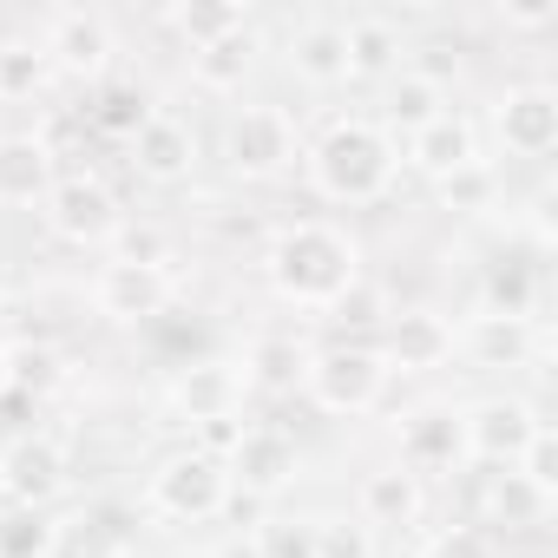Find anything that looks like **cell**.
Returning a JSON list of instances; mask_svg holds the SVG:
<instances>
[{"instance_id": "cell-26", "label": "cell", "mask_w": 558, "mask_h": 558, "mask_svg": "<svg viewBox=\"0 0 558 558\" xmlns=\"http://www.w3.org/2000/svg\"><path fill=\"white\" fill-rule=\"evenodd\" d=\"M532 310H538L532 263H493L480 276V316H519V323H532Z\"/></svg>"}, {"instance_id": "cell-27", "label": "cell", "mask_w": 558, "mask_h": 558, "mask_svg": "<svg viewBox=\"0 0 558 558\" xmlns=\"http://www.w3.org/2000/svg\"><path fill=\"white\" fill-rule=\"evenodd\" d=\"M303 349H296V336H256L250 342V355H243V381L250 388H269V395H290L296 381H303Z\"/></svg>"}, {"instance_id": "cell-29", "label": "cell", "mask_w": 558, "mask_h": 558, "mask_svg": "<svg viewBox=\"0 0 558 558\" xmlns=\"http://www.w3.org/2000/svg\"><path fill=\"white\" fill-rule=\"evenodd\" d=\"M151 112H158V106H151L138 86H99V99L86 106V125H93V132H106V138H125V145H132V138H138V125H145Z\"/></svg>"}, {"instance_id": "cell-35", "label": "cell", "mask_w": 558, "mask_h": 558, "mask_svg": "<svg viewBox=\"0 0 558 558\" xmlns=\"http://www.w3.org/2000/svg\"><path fill=\"white\" fill-rule=\"evenodd\" d=\"M106 250H112V263H165L171 269V236L158 223H119V236Z\"/></svg>"}, {"instance_id": "cell-20", "label": "cell", "mask_w": 558, "mask_h": 558, "mask_svg": "<svg viewBox=\"0 0 558 558\" xmlns=\"http://www.w3.org/2000/svg\"><path fill=\"white\" fill-rule=\"evenodd\" d=\"M532 349L538 336L519 316H473L466 329H453V355H466L473 368H525Z\"/></svg>"}, {"instance_id": "cell-13", "label": "cell", "mask_w": 558, "mask_h": 558, "mask_svg": "<svg viewBox=\"0 0 558 558\" xmlns=\"http://www.w3.org/2000/svg\"><path fill=\"white\" fill-rule=\"evenodd\" d=\"M381 362H388V375H434V368H447L453 362V323L440 310H395Z\"/></svg>"}, {"instance_id": "cell-30", "label": "cell", "mask_w": 558, "mask_h": 558, "mask_svg": "<svg viewBox=\"0 0 558 558\" xmlns=\"http://www.w3.org/2000/svg\"><path fill=\"white\" fill-rule=\"evenodd\" d=\"M47 73H53V60H47L40 40H0V106H8V99H34L47 86Z\"/></svg>"}, {"instance_id": "cell-1", "label": "cell", "mask_w": 558, "mask_h": 558, "mask_svg": "<svg viewBox=\"0 0 558 558\" xmlns=\"http://www.w3.org/2000/svg\"><path fill=\"white\" fill-rule=\"evenodd\" d=\"M263 276H269V290L283 296L290 310L329 316V310L362 283V243H355L342 223L303 217V223H283V230L269 236Z\"/></svg>"}, {"instance_id": "cell-32", "label": "cell", "mask_w": 558, "mask_h": 558, "mask_svg": "<svg viewBox=\"0 0 558 558\" xmlns=\"http://www.w3.org/2000/svg\"><path fill=\"white\" fill-rule=\"evenodd\" d=\"M434 191H440V204H447V210H466V217H473V210H493V191H499V178H493V165L480 158V165H466V171L440 178Z\"/></svg>"}, {"instance_id": "cell-8", "label": "cell", "mask_w": 558, "mask_h": 558, "mask_svg": "<svg viewBox=\"0 0 558 558\" xmlns=\"http://www.w3.org/2000/svg\"><path fill=\"white\" fill-rule=\"evenodd\" d=\"M73 480L66 440L60 434H21L14 447H0V493H8L21 512H47Z\"/></svg>"}, {"instance_id": "cell-18", "label": "cell", "mask_w": 558, "mask_h": 558, "mask_svg": "<svg viewBox=\"0 0 558 558\" xmlns=\"http://www.w3.org/2000/svg\"><path fill=\"white\" fill-rule=\"evenodd\" d=\"M408 165L421 171V178H453V171H466V165H480V125L466 119V112H440L434 125H421L414 138H408Z\"/></svg>"}, {"instance_id": "cell-41", "label": "cell", "mask_w": 558, "mask_h": 558, "mask_svg": "<svg viewBox=\"0 0 558 558\" xmlns=\"http://www.w3.org/2000/svg\"><path fill=\"white\" fill-rule=\"evenodd\" d=\"M236 440H243V421H204L191 447H197V453H210V460H230V453H236Z\"/></svg>"}, {"instance_id": "cell-16", "label": "cell", "mask_w": 558, "mask_h": 558, "mask_svg": "<svg viewBox=\"0 0 558 558\" xmlns=\"http://www.w3.org/2000/svg\"><path fill=\"white\" fill-rule=\"evenodd\" d=\"M283 60H290V73H296L303 86H316V93L349 86V34H342V21H323V14H316V21L290 27Z\"/></svg>"}, {"instance_id": "cell-2", "label": "cell", "mask_w": 558, "mask_h": 558, "mask_svg": "<svg viewBox=\"0 0 558 558\" xmlns=\"http://www.w3.org/2000/svg\"><path fill=\"white\" fill-rule=\"evenodd\" d=\"M401 171V145L375 125V119H329L323 138L310 145V184L329 204H381L395 191Z\"/></svg>"}, {"instance_id": "cell-39", "label": "cell", "mask_w": 558, "mask_h": 558, "mask_svg": "<svg viewBox=\"0 0 558 558\" xmlns=\"http://www.w3.org/2000/svg\"><path fill=\"white\" fill-rule=\"evenodd\" d=\"M421 558H493V538H486L480 525H453V532H440Z\"/></svg>"}, {"instance_id": "cell-21", "label": "cell", "mask_w": 558, "mask_h": 558, "mask_svg": "<svg viewBox=\"0 0 558 558\" xmlns=\"http://www.w3.org/2000/svg\"><path fill=\"white\" fill-rule=\"evenodd\" d=\"M250 66H256V27H236V34H223V40H210V47L191 53V86L230 99V93H243Z\"/></svg>"}, {"instance_id": "cell-10", "label": "cell", "mask_w": 558, "mask_h": 558, "mask_svg": "<svg viewBox=\"0 0 558 558\" xmlns=\"http://www.w3.org/2000/svg\"><path fill=\"white\" fill-rule=\"evenodd\" d=\"M40 47H47L53 73H66V80H106V66L119 53V34H112V21L99 8H60V14H47Z\"/></svg>"}, {"instance_id": "cell-6", "label": "cell", "mask_w": 558, "mask_h": 558, "mask_svg": "<svg viewBox=\"0 0 558 558\" xmlns=\"http://www.w3.org/2000/svg\"><path fill=\"white\" fill-rule=\"evenodd\" d=\"M223 165L250 184L263 178H283L296 165V125L283 106H243L230 125H223Z\"/></svg>"}, {"instance_id": "cell-33", "label": "cell", "mask_w": 558, "mask_h": 558, "mask_svg": "<svg viewBox=\"0 0 558 558\" xmlns=\"http://www.w3.org/2000/svg\"><path fill=\"white\" fill-rule=\"evenodd\" d=\"M316 558H375V532L362 519H310Z\"/></svg>"}, {"instance_id": "cell-46", "label": "cell", "mask_w": 558, "mask_h": 558, "mask_svg": "<svg viewBox=\"0 0 558 558\" xmlns=\"http://www.w3.org/2000/svg\"><path fill=\"white\" fill-rule=\"evenodd\" d=\"M0 316H8V290H0Z\"/></svg>"}, {"instance_id": "cell-28", "label": "cell", "mask_w": 558, "mask_h": 558, "mask_svg": "<svg viewBox=\"0 0 558 558\" xmlns=\"http://www.w3.org/2000/svg\"><path fill=\"white\" fill-rule=\"evenodd\" d=\"M47 558H132V545H125V532L106 525L99 512H73V519L53 525V551H47Z\"/></svg>"}, {"instance_id": "cell-12", "label": "cell", "mask_w": 558, "mask_h": 558, "mask_svg": "<svg viewBox=\"0 0 558 558\" xmlns=\"http://www.w3.org/2000/svg\"><path fill=\"white\" fill-rule=\"evenodd\" d=\"M493 132L512 158H545L558 145V93L525 80V86H506V99L493 106Z\"/></svg>"}, {"instance_id": "cell-44", "label": "cell", "mask_w": 558, "mask_h": 558, "mask_svg": "<svg viewBox=\"0 0 558 558\" xmlns=\"http://www.w3.org/2000/svg\"><path fill=\"white\" fill-rule=\"evenodd\" d=\"M0 395H14V368H8V342H0Z\"/></svg>"}, {"instance_id": "cell-15", "label": "cell", "mask_w": 558, "mask_h": 558, "mask_svg": "<svg viewBox=\"0 0 558 558\" xmlns=\"http://www.w3.org/2000/svg\"><path fill=\"white\" fill-rule=\"evenodd\" d=\"M230 486H243L250 499H269V493H283L296 480V434L283 427H243L236 453L223 460Z\"/></svg>"}, {"instance_id": "cell-47", "label": "cell", "mask_w": 558, "mask_h": 558, "mask_svg": "<svg viewBox=\"0 0 558 558\" xmlns=\"http://www.w3.org/2000/svg\"><path fill=\"white\" fill-rule=\"evenodd\" d=\"M0 499H8V493H0Z\"/></svg>"}, {"instance_id": "cell-37", "label": "cell", "mask_w": 558, "mask_h": 558, "mask_svg": "<svg viewBox=\"0 0 558 558\" xmlns=\"http://www.w3.org/2000/svg\"><path fill=\"white\" fill-rule=\"evenodd\" d=\"M8 368H14V388H27V395H53L66 381L53 349H8Z\"/></svg>"}, {"instance_id": "cell-11", "label": "cell", "mask_w": 558, "mask_h": 558, "mask_svg": "<svg viewBox=\"0 0 558 558\" xmlns=\"http://www.w3.org/2000/svg\"><path fill=\"white\" fill-rule=\"evenodd\" d=\"M243 395H250V381H243L236 362H184V368L171 375V388H165L171 414L191 421V427H204V421H236V414H243Z\"/></svg>"}, {"instance_id": "cell-22", "label": "cell", "mask_w": 558, "mask_h": 558, "mask_svg": "<svg viewBox=\"0 0 558 558\" xmlns=\"http://www.w3.org/2000/svg\"><path fill=\"white\" fill-rule=\"evenodd\" d=\"M355 519H362L368 532H375V525H414V519H421V480L401 473V466L368 473L362 493H355Z\"/></svg>"}, {"instance_id": "cell-34", "label": "cell", "mask_w": 558, "mask_h": 558, "mask_svg": "<svg viewBox=\"0 0 558 558\" xmlns=\"http://www.w3.org/2000/svg\"><path fill=\"white\" fill-rule=\"evenodd\" d=\"M47 551H53V525L40 512L14 506V519H0V558H47Z\"/></svg>"}, {"instance_id": "cell-48", "label": "cell", "mask_w": 558, "mask_h": 558, "mask_svg": "<svg viewBox=\"0 0 558 558\" xmlns=\"http://www.w3.org/2000/svg\"><path fill=\"white\" fill-rule=\"evenodd\" d=\"M414 558H421V551H414Z\"/></svg>"}, {"instance_id": "cell-7", "label": "cell", "mask_w": 558, "mask_h": 558, "mask_svg": "<svg viewBox=\"0 0 558 558\" xmlns=\"http://www.w3.org/2000/svg\"><path fill=\"white\" fill-rule=\"evenodd\" d=\"M178 303V269L165 263H99L93 276V310L106 323H158Z\"/></svg>"}, {"instance_id": "cell-9", "label": "cell", "mask_w": 558, "mask_h": 558, "mask_svg": "<svg viewBox=\"0 0 558 558\" xmlns=\"http://www.w3.org/2000/svg\"><path fill=\"white\" fill-rule=\"evenodd\" d=\"M538 408L519 401V395H486L473 408H460V440H466V460H486V466H512L532 434H538Z\"/></svg>"}, {"instance_id": "cell-36", "label": "cell", "mask_w": 558, "mask_h": 558, "mask_svg": "<svg viewBox=\"0 0 558 558\" xmlns=\"http://www.w3.org/2000/svg\"><path fill=\"white\" fill-rule=\"evenodd\" d=\"M401 73H414V80H427L434 93H447L453 80H460V47H447V40H421V47H408V66Z\"/></svg>"}, {"instance_id": "cell-24", "label": "cell", "mask_w": 558, "mask_h": 558, "mask_svg": "<svg viewBox=\"0 0 558 558\" xmlns=\"http://www.w3.org/2000/svg\"><path fill=\"white\" fill-rule=\"evenodd\" d=\"M158 21H165L171 34H184V47L197 53V47H210V40L236 34V27H250V8H243V0H178V8H165Z\"/></svg>"}, {"instance_id": "cell-38", "label": "cell", "mask_w": 558, "mask_h": 558, "mask_svg": "<svg viewBox=\"0 0 558 558\" xmlns=\"http://www.w3.org/2000/svg\"><path fill=\"white\" fill-rule=\"evenodd\" d=\"M512 473H519V480H532V486L551 499V493H558V434H551V427H538V434H532V447L512 460Z\"/></svg>"}, {"instance_id": "cell-45", "label": "cell", "mask_w": 558, "mask_h": 558, "mask_svg": "<svg viewBox=\"0 0 558 558\" xmlns=\"http://www.w3.org/2000/svg\"><path fill=\"white\" fill-rule=\"evenodd\" d=\"M519 558H551V551H519Z\"/></svg>"}, {"instance_id": "cell-17", "label": "cell", "mask_w": 558, "mask_h": 558, "mask_svg": "<svg viewBox=\"0 0 558 558\" xmlns=\"http://www.w3.org/2000/svg\"><path fill=\"white\" fill-rule=\"evenodd\" d=\"M132 165H138V178H151V184H184L191 165H197V132H191L178 112H151V119L138 125V138H132Z\"/></svg>"}, {"instance_id": "cell-43", "label": "cell", "mask_w": 558, "mask_h": 558, "mask_svg": "<svg viewBox=\"0 0 558 558\" xmlns=\"http://www.w3.org/2000/svg\"><path fill=\"white\" fill-rule=\"evenodd\" d=\"M210 558H263V538H256V532H236V538H230L223 551H210Z\"/></svg>"}, {"instance_id": "cell-31", "label": "cell", "mask_w": 558, "mask_h": 558, "mask_svg": "<svg viewBox=\"0 0 558 558\" xmlns=\"http://www.w3.org/2000/svg\"><path fill=\"white\" fill-rule=\"evenodd\" d=\"M545 506H551V499H545L532 480H519L512 466L486 480V519H493V525H532V519H545Z\"/></svg>"}, {"instance_id": "cell-14", "label": "cell", "mask_w": 558, "mask_h": 558, "mask_svg": "<svg viewBox=\"0 0 558 558\" xmlns=\"http://www.w3.org/2000/svg\"><path fill=\"white\" fill-rule=\"evenodd\" d=\"M395 447H401V473H414V480H427V473H453L460 460H466V440H460V408H414L408 421H401V434H395Z\"/></svg>"}, {"instance_id": "cell-4", "label": "cell", "mask_w": 558, "mask_h": 558, "mask_svg": "<svg viewBox=\"0 0 558 558\" xmlns=\"http://www.w3.org/2000/svg\"><path fill=\"white\" fill-rule=\"evenodd\" d=\"M230 473H223V460H210V453H197V447H184V453H165L158 466H151V480H145V506L158 512V519H171V525H210L217 512H230Z\"/></svg>"}, {"instance_id": "cell-40", "label": "cell", "mask_w": 558, "mask_h": 558, "mask_svg": "<svg viewBox=\"0 0 558 558\" xmlns=\"http://www.w3.org/2000/svg\"><path fill=\"white\" fill-rule=\"evenodd\" d=\"M263 558H316V538L310 525H263Z\"/></svg>"}, {"instance_id": "cell-25", "label": "cell", "mask_w": 558, "mask_h": 558, "mask_svg": "<svg viewBox=\"0 0 558 558\" xmlns=\"http://www.w3.org/2000/svg\"><path fill=\"white\" fill-rule=\"evenodd\" d=\"M447 112V93H434L427 80H414V73H395L388 80V106H381V132L401 145V138H414L421 125H434Z\"/></svg>"}, {"instance_id": "cell-19", "label": "cell", "mask_w": 558, "mask_h": 558, "mask_svg": "<svg viewBox=\"0 0 558 558\" xmlns=\"http://www.w3.org/2000/svg\"><path fill=\"white\" fill-rule=\"evenodd\" d=\"M53 158H60V151H47L40 132H0V210L40 204V197L53 191V178H60Z\"/></svg>"}, {"instance_id": "cell-23", "label": "cell", "mask_w": 558, "mask_h": 558, "mask_svg": "<svg viewBox=\"0 0 558 558\" xmlns=\"http://www.w3.org/2000/svg\"><path fill=\"white\" fill-rule=\"evenodd\" d=\"M342 34H349V80H395L401 73V34H395V21H381V14H362V21H342Z\"/></svg>"}, {"instance_id": "cell-3", "label": "cell", "mask_w": 558, "mask_h": 558, "mask_svg": "<svg viewBox=\"0 0 558 558\" xmlns=\"http://www.w3.org/2000/svg\"><path fill=\"white\" fill-rule=\"evenodd\" d=\"M296 388L310 395V408H323V414H336V421H362V414H375L381 395H388V362H381V349H368V342H336V349H316V355L303 362V381H296Z\"/></svg>"}, {"instance_id": "cell-5", "label": "cell", "mask_w": 558, "mask_h": 558, "mask_svg": "<svg viewBox=\"0 0 558 558\" xmlns=\"http://www.w3.org/2000/svg\"><path fill=\"white\" fill-rule=\"evenodd\" d=\"M40 217H47V230H53L60 243H73V250H106V243L119 236V223H125L112 184L93 178V171L53 178V191L40 197Z\"/></svg>"}, {"instance_id": "cell-42", "label": "cell", "mask_w": 558, "mask_h": 558, "mask_svg": "<svg viewBox=\"0 0 558 558\" xmlns=\"http://www.w3.org/2000/svg\"><path fill=\"white\" fill-rule=\"evenodd\" d=\"M558 21V8L551 0H525V8H499V27H512V34H545Z\"/></svg>"}]
</instances>
